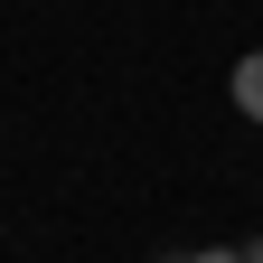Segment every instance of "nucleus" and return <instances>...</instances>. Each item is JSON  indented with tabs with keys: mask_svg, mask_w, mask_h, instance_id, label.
<instances>
[{
	"mask_svg": "<svg viewBox=\"0 0 263 263\" xmlns=\"http://www.w3.org/2000/svg\"><path fill=\"white\" fill-rule=\"evenodd\" d=\"M235 113H245V122H263V47H254V57H235Z\"/></svg>",
	"mask_w": 263,
	"mask_h": 263,
	"instance_id": "nucleus-1",
	"label": "nucleus"
},
{
	"mask_svg": "<svg viewBox=\"0 0 263 263\" xmlns=\"http://www.w3.org/2000/svg\"><path fill=\"white\" fill-rule=\"evenodd\" d=\"M245 263H263V235H254V245H245Z\"/></svg>",
	"mask_w": 263,
	"mask_h": 263,
	"instance_id": "nucleus-3",
	"label": "nucleus"
},
{
	"mask_svg": "<svg viewBox=\"0 0 263 263\" xmlns=\"http://www.w3.org/2000/svg\"><path fill=\"white\" fill-rule=\"evenodd\" d=\"M160 263H245L235 245H207V254H160Z\"/></svg>",
	"mask_w": 263,
	"mask_h": 263,
	"instance_id": "nucleus-2",
	"label": "nucleus"
}]
</instances>
